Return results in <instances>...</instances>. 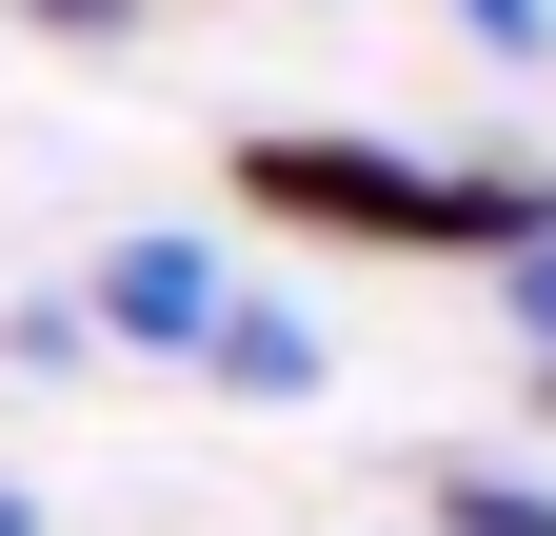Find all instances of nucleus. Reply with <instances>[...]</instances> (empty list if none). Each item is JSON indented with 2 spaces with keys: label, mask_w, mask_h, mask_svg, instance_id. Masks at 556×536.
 Segmentation results:
<instances>
[{
  "label": "nucleus",
  "mask_w": 556,
  "mask_h": 536,
  "mask_svg": "<svg viewBox=\"0 0 556 536\" xmlns=\"http://www.w3.org/2000/svg\"><path fill=\"white\" fill-rule=\"evenodd\" d=\"M438 536H556V497H536V477H477V457H457V477H438Z\"/></svg>",
  "instance_id": "20e7f679"
},
{
  "label": "nucleus",
  "mask_w": 556,
  "mask_h": 536,
  "mask_svg": "<svg viewBox=\"0 0 556 536\" xmlns=\"http://www.w3.org/2000/svg\"><path fill=\"white\" fill-rule=\"evenodd\" d=\"M239 279H219V258H199L179 219H139L119 258H100V279H80V339H139V358H199V318H219Z\"/></svg>",
  "instance_id": "f03ea898"
},
{
  "label": "nucleus",
  "mask_w": 556,
  "mask_h": 536,
  "mask_svg": "<svg viewBox=\"0 0 556 536\" xmlns=\"http://www.w3.org/2000/svg\"><path fill=\"white\" fill-rule=\"evenodd\" d=\"M497 318H517V339H536V358H556V219H536V239H517V258H497Z\"/></svg>",
  "instance_id": "39448f33"
},
{
  "label": "nucleus",
  "mask_w": 556,
  "mask_h": 536,
  "mask_svg": "<svg viewBox=\"0 0 556 536\" xmlns=\"http://www.w3.org/2000/svg\"><path fill=\"white\" fill-rule=\"evenodd\" d=\"M239 199L299 239H358V258H517L556 219V179H417L378 140H338V119H258L239 140Z\"/></svg>",
  "instance_id": "f257e3e1"
},
{
  "label": "nucleus",
  "mask_w": 556,
  "mask_h": 536,
  "mask_svg": "<svg viewBox=\"0 0 556 536\" xmlns=\"http://www.w3.org/2000/svg\"><path fill=\"white\" fill-rule=\"evenodd\" d=\"M40 40H139V0H21Z\"/></svg>",
  "instance_id": "423d86ee"
},
{
  "label": "nucleus",
  "mask_w": 556,
  "mask_h": 536,
  "mask_svg": "<svg viewBox=\"0 0 556 536\" xmlns=\"http://www.w3.org/2000/svg\"><path fill=\"white\" fill-rule=\"evenodd\" d=\"M536 397H556V358H536Z\"/></svg>",
  "instance_id": "1a4fd4ad"
},
{
  "label": "nucleus",
  "mask_w": 556,
  "mask_h": 536,
  "mask_svg": "<svg viewBox=\"0 0 556 536\" xmlns=\"http://www.w3.org/2000/svg\"><path fill=\"white\" fill-rule=\"evenodd\" d=\"M199 378H219V397H318V318L299 298H219V318H199Z\"/></svg>",
  "instance_id": "7ed1b4c3"
},
{
  "label": "nucleus",
  "mask_w": 556,
  "mask_h": 536,
  "mask_svg": "<svg viewBox=\"0 0 556 536\" xmlns=\"http://www.w3.org/2000/svg\"><path fill=\"white\" fill-rule=\"evenodd\" d=\"M0 536H40V497H21V477H0Z\"/></svg>",
  "instance_id": "6e6552de"
},
{
  "label": "nucleus",
  "mask_w": 556,
  "mask_h": 536,
  "mask_svg": "<svg viewBox=\"0 0 556 536\" xmlns=\"http://www.w3.org/2000/svg\"><path fill=\"white\" fill-rule=\"evenodd\" d=\"M457 21L497 40V60H536V40H556V0H457Z\"/></svg>",
  "instance_id": "0eeeda50"
}]
</instances>
